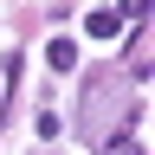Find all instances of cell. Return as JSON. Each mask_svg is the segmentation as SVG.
Here are the masks:
<instances>
[{"instance_id":"obj_1","label":"cell","mask_w":155,"mask_h":155,"mask_svg":"<svg viewBox=\"0 0 155 155\" xmlns=\"http://www.w3.org/2000/svg\"><path fill=\"white\" fill-rule=\"evenodd\" d=\"M84 32L91 39H116V32H123V13H116V7H97V13H84Z\"/></svg>"},{"instance_id":"obj_2","label":"cell","mask_w":155,"mask_h":155,"mask_svg":"<svg viewBox=\"0 0 155 155\" xmlns=\"http://www.w3.org/2000/svg\"><path fill=\"white\" fill-rule=\"evenodd\" d=\"M45 65L52 71H78V39H52V45H45Z\"/></svg>"},{"instance_id":"obj_3","label":"cell","mask_w":155,"mask_h":155,"mask_svg":"<svg viewBox=\"0 0 155 155\" xmlns=\"http://www.w3.org/2000/svg\"><path fill=\"white\" fill-rule=\"evenodd\" d=\"M58 136H65V123H58V116L45 110V116H39V142H58Z\"/></svg>"},{"instance_id":"obj_4","label":"cell","mask_w":155,"mask_h":155,"mask_svg":"<svg viewBox=\"0 0 155 155\" xmlns=\"http://www.w3.org/2000/svg\"><path fill=\"white\" fill-rule=\"evenodd\" d=\"M104 155H142V149H136V142H110Z\"/></svg>"}]
</instances>
